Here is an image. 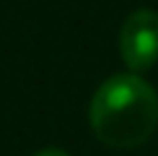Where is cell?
I'll use <instances>...</instances> for the list:
<instances>
[{"instance_id":"obj_1","label":"cell","mask_w":158,"mask_h":156,"mask_svg":"<svg viewBox=\"0 0 158 156\" xmlns=\"http://www.w3.org/2000/svg\"><path fill=\"white\" fill-rule=\"evenodd\" d=\"M91 130L109 148L143 146L158 125V94L143 76L119 73L96 89L88 107Z\"/></svg>"},{"instance_id":"obj_2","label":"cell","mask_w":158,"mask_h":156,"mask_svg":"<svg viewBox=\"0 0 158 156\" xmlns=\"http://www.w3.org/2000/svg\"><path fill=\"white\" fill-rule=\"evenodd\" d=\"M119 55L130 73H145L158 63V13L140 8L130 13L119 31Z\"/></svg>"},{"instance_id":"obj_3","label":"cell","mask_w":158,"mask_h":156,"mask_svg":"<svg viewBox=\"0 0 158 156\" xmlns=\"http://www.w3.org/2000/svg\"><path fill=\"white\" fill-rule=\"evenodd\" d=\"M34 156H70V154L62 151V148H42V151H36Z\"/></svg>"}]
</instances>
